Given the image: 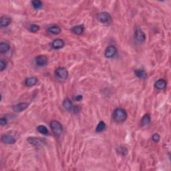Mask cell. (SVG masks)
I'll return each mask as SVG.
<instances>
[{
	"instance_id": "1",
	"label": "cell",
	"mask_w": 171,
	"mask_h": 171,
	"mask_svg": "<svg viewBox=\"0 0 171 171\" xmlns=\"http://www.w3.org/2000/svg\"><path fill=\"white\" fill-rule=\"evenodd\" d=\"M128 116L126 110L122 108H118L113 112V119L117 123H122L126 120Z\"/></svg>"
},
{
	"instance_id": "2",
	"label": "cell",
	"mask_w": 171,
	"mask_h": 171,
	"mask_svg": "<svg viewBox=\"0 0 171 171\" xmlns=\"http://www.w3.org/2000/svg\"><path fill=\"white\" fill-rule=\"evenodd\" d=\"M50 128H51L52 132H54V134H56L57 136H60V134L63 132V127L61 123L57 120H52L50 122Z\"/></svg>"
},
{
	"instance_id": "3",
	"label": "cell",
	"mask_w": 171,
	"mask_h": 171,
	"mask_svg": "<svg viewBox=\"0 0 171 171\" xmlns=\"http://www.w3.org/2000/svg\"><path fill=\"white\" fill-rule=\"evenodd\" d=\"M97 20L102 23H110L112 21V16L108 12L102 11L97 15Z\"/></svg>"
},
{
	"instance_id": "4",
	"label": "cell",
	"mask_w": 171,
	"mask_h": 171,
	"mask_svg": "<svg viewBox=\"0 0 171 171\" xmlns=\"http://www.w3.org/2000/svg\"><path fill=\"white\" fill-rule=\"evenodd\" d=\"M134 36H135V40L138 44H142L145 41L146 35L140 27H136L135 31H134Z\"/></svg>"
},
{
	"instance_id": "5",
	"label": "cell",
	"mask_w": 171,
	"mask_h": 171,
	"mask_svg": "<svg viewBox=\"0 0 171 171\" xmlns=\"http://www.w3.org/2000/svg\"><path fill=\"white\" fill-rule=\"evenodd\" d=\"M28 142L30 144L36 146V147H40L45 144L44 138H38V137H30L28 138Z\"/></svg>"
},
{
	"instance_id": "6",
	"label": "cell",
	"mask_w": 171,
	"mask_h": 171,
	"mask_svg": "<svg viewBox=\"0 0 171 171\" xmlns=\"http://www.w3.org/2000/svg\"><path fill=\"white\" fill-rule=\"evenodd\" d=\"M55 74L59 78L62 79V80H66L68 78V71L67 70L66 68H64V67H60L57 68L56 71H55Z\"/></svg>"
},
{
	"instance_id": "7",
	"label": "cell",
	"mask_w": 171,
	"mask_h": 171,
	"mask_svg": "<svg viewBox=\"0 0 171 171\" xmlns=\"http://www.w3.org/2000/svg\"><path fill=\"white\" fill-rule=\"evenodd\" d=\"M117 54V49L114 45H109L104 52V56L106 58H112Z\"/></svg>"
},
{
	"instance_id": "8",
	"label": "cell",
	"mask_w": 171,
	"mask_h": 171,
	"mask_svg": "<svg viewBox=\"0 0 171 171\" xmlns=\"http://www.w3.org/2000/svg\"><path fill=\"white\" fill-rule=\"evenodd\" d=\"M35 64L38 65V66L42 67L45 66V65L48 64V57L45 56H43V55H40L35 57Z\"/></svg>"
},
{
	"instance_id": "9",
	"label": "cell",
	"mask_w": 171,
	"mask_h": 171,
	"mask_svg": "<svg viewBox=\"0 0 171 171\" xmlns=\"http://www.w3.org/2000/svg\"><path fill=\"white\" fill-rule=\"evenodd\" d=\"M1 141L4 144H13L16 143V140L13 136L9 135V134H4L1 136Z\"/></svg>"
},
{
	"instance_id": "10",
	"label": "cell",
	"mask_w": 171,
	"mask_h": 171,
	"mask_svg": "<svg viewBox=\"0 0 171 171\" xmlns=\"http://www.w3.org/2000/svg\"><path fill=\"white\" fill-rule=\"evenodd\" d=\"M29 106V104L27 102H21L19 103L13 107V110L15 112H22L26 109H27Z\"/></svg>"
},
{
	"instance_id": "11",
	"label": "cell",
	"mask_w": 171,
	"mask_h": 171,
	"mask_svg": "<svg viewBox=\"0 0 171 171\" xmlns=\"http://www.w3.org/2000/svg\"><path fill=\"white\" fill-rule=\"evenodd\" d=\"M52 47L55 50H59L63 48L65 45L64 41L62 39H56L52 42Z\"/></svg>"
},
{
	"instance_id": "12",
	"label": "cell",
	"mask_w": 171,
	"mask_h": 171,
	"mask_svg": "<svg viewBox=\"0 0 171 171\" xmlns=\"http://www.w3.org/2000/svg\"><path fill=\"white\" fill-rule=\"evenodd\" d=\"M48 32H49L50 33H52V34L54 35H57L62 32V29L59 27L58 26H50L47 29Z\"/></svg>"
},
{
	"instance_id": "13",
	"label": "cell",
	"mask_w": 171,
	"mask_h": 171,
	"mask_svg": "<svg viewBox=\"0 0 171 171\" xmlns=\"http://www.w3.org/2000/svg\"><path fill=\"white\" fill-rule=\"evenodd\" d=\"M62 105H63L64 108L66 109V110H68L69 112H71V111H73V109H74V105H73V103H72V101L69 99V98H66L64 101H63V103H62Z\"/></svg>"
},
{
	"instance_id": "14",
	"label": "cell",
	"mask_w": 171,
	"mask_h": 171,
	"mask_svg": "<svg viewBox=\"0 0 171 171\" xmlns=\"http://www.w3.org/2000/svg\"><path fill=\"white\" fill-rule=\"evenodd\" d=\"M167 83L165 80L164 79H160V80H157L155 84V87L158 90H162L165 89L167 87Z\"/></svg>"
},
{
	"instance_id": "15",
	"label": "cell",
	"mask_w": 171,
	"mask_h": 171,
	"mask_svg": "<svg viewBox=\"0 0 171 171\" xmlns=\"http://www.w3.org/2000/svg\"><path fill=\"white\" fill-rule=\"evenodd\" d=\"M11 22V19L8 16H2L0 19V26L1 28H5L8 26Z\"/></svg>"
},
{
	"instance_id": "16",
	"label": "cell",
	"mask_w": 171,
	"mask_h": 171,
	"mask_svg": "<svg viewBox=\"0 0 171 171\" xmlns=\"http://www.w3.org/2000/svg\"><path fill=\"white\" fill-rule=\"evenodd\" d=\"M38 79L36 77H30L26 79L25 80V85L28 87H31V86H35L36 84L38 83Z\"/></svg>"
},
{
	"instance_id": "17",
	"label": "cell",
	"mask_w": 171,
	"mask_h": 171,
	"mask_svg": "<svg viewBox=\"0 0 171 171\" xmlns=\"http://www.w3.org/2000/svg\"><path fill=\"white\" fill-rule=\"evenodd\" d=\"M71 31L76 35L82 34L84 32V27L83 25H77L72 28Z\"/></svg>"
},
{
	"instance_id": "18",
	"label": "cell",
	"mask_w": 171,
	"mask_h": 171,
	"mask_svg": "<svg viewBox=\"0 0 171 171\" xmlns=\"http://www.w3.org/2000/svg\"><path fill=\"white\" fill-rule=\"evenodd\" d=\"M150 116L148 114H146L143 116V117L142 118V119L140 120V124L141 126H147L148 124L150 123Z\"/></svg>"
},
{
	"instance_id": "19",
	"label": "cell",
	"mask_w": 171,
	"mask_h": 171,
	"mask_svg": "<svg viewBox=\"0 0 171 171\" xmlns=\"http://www.w3.org/2000/svg\"><path fill=\"white\" fill-rule=\"evenodd\" d=\"M134 73L136 77L140 79H146L147 77V73L143 69H137L134 71Z\"/></svg>"
},
{
	"instance_id": "20",
	"label": "cell",
	"mask_w": 171,
	"mask_h": 171,
	"mask_svg": "<svg viewBox=\"0 0 171 171\" xmlns=\"http://www.w3.org/2000/svg\"><path fill=\"white\" fill-rule=\"evenodd\" d=\"M10 49V45L7 42H1L0 44V52L1 54H6Z\"/></svg>"
},
{
	"instance_id": "21",
	"label": "cell",
	"mask_w": 171,
	"mask_h": 171,
	"mask_svg": "<svg viewBox=\"0 0 171 171\" xmlns=\"http://www.w3.org/2000/svg\"><path fill=\"white\" fill-rule=\"evenodd\" d=\"M37 131L40 132V133L44 134V135H48L49 134V131L46 127L44 125H40L37 127Z\"/></svg>"
},
{
	"instance_id": "22",
	"label": "cell",
	"mask_w": 171,
	"mask_h": 171,
	"mask_svg": "<svg viewBox=\"0 0 171 171\" xmlns=\"http://www.w3.org/2000/svg\"><path fill=\"white\" fill-rule=\"evenodd\" d=\"M105 128H106L105 122L104 121H100L96 128V131L98 132V133H100V132H102L104 131Z\"/></svg>"
},
{
	"instance_id": "23",
	"label": "cell",
	"mask_w": 171,
	"mask_h": 171,
	"mask_svg": "<svg viewBox=\"0 0 171 171\" xmlns=\"http://www.w3.org/2000/svg\"><path fill=\"white\" fill-rule=\"evenodd\" d=\"M31 3H32L33 8L35 9H40L43 6V3L40 0H33Z\"/></svg>"
},
{
	"instance_id": "24",
	"label": "cell",
	"mask_w": 171,
	"mask_h": 171,
	"mask_svg": "<svg viewBox=\"0 0 171 171\" xmlns=\"http://www.w3.org/2000/svg\"><path fill=\"white\" fill-rule=\"evenodd\" d=\"M28 30L31 32L35 33L40 30V26L36 25V24H31V25L29 26Z\"/></svg>"
},
{
	"instance_id": "25",
	"label": "cell",
	"mask_w": 171,
	"mask_h": 171,
	"mask_svg": "<svg viewBox=\"0 0 171 171\" xmlns=\"http://www.w3.org/2000/svg\"><path fill=\"white\" fill-rule=\"evenodd\" d=\"M7 67V62L5 61L4 60H1L0 61V70L1 71H4Z\"/></svg>"
},
{
	"instance_id": "26",
	"label": "cell",
	"mask_w": 171,
	"mask_h": 171,
	"mask_svg": "<svg viewBox=\"0 0 171 171\" xmlns=\"http://www.w3.org/2000/svg\"><path fill=\"white\" fill-rule=\"evenodd\" d=\"M152 139H153V140L154 142H155V143H158V142L160 140V136L159 134H157V133L154 134L153 136H152Z\"/></svg>"
},
{
	"instance_id": "27",
	"label": "cell",
	"mask_w": 171,
	"mask_h": 171,
	"mask_svg": "<svg viewBox=\"0 0 171 171\" xmlns=\"http://www.w3.org/2000/svg\"><path fill=\"white\" fill-rule=\"evenodd\" d=\"M8 123V119H7L6 117H2L1 118V120H0V124H1V126H4Z\"/></svg>"
},
{
	"instance_id": "28",
	"label": "cell",
	"mask_w": 171,
	"mask_h": 171,
	"mask_svg": "<svg viewBox=\"0 0 171 171\" xmlns=\"http://www.w3.org/2000/svg\"><path fill=\"white\" fill-rule=\"evenodd\" d=\"M81 110V107L79 106H76L74 107V109H73V112L75 113V114H78L80 112Z\"/></svg>"
},
{
	"instance_id": "29",
	"label": "cell",
	"mask_w": 171,
	"mask_h": 171,
	"mask_svg": "<svg viewBox=\"0 0 171 171\" xmlns=\"http://www.w3.org/2000/svg\"><path fill=\"white\" fill-rule=\"evenodd\" d=\"M82 98H83V96L82 95H77L75 96L74 99H75L76 101H78V102H79V101H81L82 100Z\"/></svg>"
}]
</instances>
